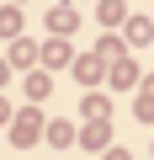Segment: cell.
Masks as SVG:
<instances>
[{"label": "cell", "mask_w": 154, "mask_h": 160, "mask_svg": "<svg viewBox=\"0 0 154 160\" xmlns=\"http://www.w3.org/2000/svg\"><path fill=\"white\" fill-rule=\"evenodd\" d=\"M101 22H122V0H106V6H101Z\"/></svg>", "instance_id": "obj_10"}, {"label": "cell", "mask_w": 154, "mask_h": 160, "mask_svg": "<svg viewBox=\"0 0 154 160\" xmlns=\"http://www.w3.org/2000/svg\"><path fill=\"white\" fill-rule=\"evenodd\" d=\"M32 133H37V112H21V123H16V139H21V144H27V139H32Z\"/></svg>", "instance_id": "obj_8"}, {"label": "cell", "mask_w": 154, "mask_h": 160, "mask_svg": "<svg viewBox=\"0 0 154 160\" xmlns=\"http://www.w3.org/2000/svg\"><path fill=\"white\" fill-rule=\"evenodd\" d=\"M0 80H6V64H0Z\"/></svg>", "instance_id": "obj_13"}, {"label": "cell", "mask_w": 154, "mask_h": 160, "mask_svg": "<svg viewBox=\"0 0 154 160\" xmlns=\"http://www.w3.org/2000/svg\"><path fill=\"white\" fill-rule=\"evenodd\" d=\"M106 160H128V155H122V149H112V155H106Z\"/></svg>", "instance_id": "obj_11"}, {"label": "cell", "mask_w": 154, "mask_h": 160, "mask_svg": "<svg viewBox=\"0 0 154 160\" xmlns=\"http://www.w3.org/2000/svg\"><path fill=\"white\" fill-rule=\"evenodd\" d=\"M6 118H11V112H6V102H0V123H6Z\"/></svg>", "instance_id": "obj_12"}, {"label": "cell", "mask_w": 154, "mask_h": 160, "mask_svg": "<svg viewBox=\"0 0 154 160\" xmlns=\"http://www.w3.org/2000/svg\"><path fill=\"white\" fill-rule=\"evenodd\" d=\"M11 59H16V64H32V59H37V48H32V43H21V38H11Z\"/></svg>", "instance_id": "obj_5"}, {"label": "cell", "mask_w": 154, "mask_h": 160, "mask_svg": "<svg viewBox=\"0 0 154 160\" xmlns=\"http://www.w3.org/2000/svg\"><path fill=\"white\" fill-rule=\"evenodd\" d=\"M48 27H53L58 38H64V32H74V6H53V11H48Z\"/></svg>", "instance_id": "obj_1"}, {"label": "cell", "mask_w": 154, "mask_h": 160, "mask_svg": "<svg viewBox=\"0 0 154 160\" xmlns=\"http://www.w3.org/2000/svg\"><path fill=\"white\" fill-rule=\"evenodd\" d=\"M154 38V22L149 16H128V43H149Z\"/></svg>", "instance_id": "obj_3"}, {"label": "cell", "mask_w": 154, "mask_h": 160, "mask_svg": "<svg viewBox=\"0 0 154 160\" xmlns=\"http://www.w3.org/2000/svg\"><path fill=\"white\" fill-rule=\"evenodd\" d=\"M74 75H80L85 86H96V80H101V53H85L80 64H74Z\"/></svg>", "instance_id": "obj_2"}, {"label": "cell", "mask_w": 154, "mask_h": 160, "mask_svg": "<svg viewBox=\"0 0 154 160\" xmlns=\"http://www.w3.org/2000/svg\"><path fill=\"white\" fill-rule=\"evenodd\" d=\"M64 59H69V43H64V38H53V43L43 48V64H64Z\"/></svg>", "instance_id": "obj_4"}, {"label": "cell", "mask_w": 154, "mask_h": 160, "mask_svg": "<svg viewBox=\"0 0 154 160\" xmlns=\"http://www.w3.org/2000/svg\"><path fill=\"white\" fill-rule=\"evenodd\" d=\"M85 118H96V123H106V96H85Z\"/></svg>", "instance_id": "obj_7"}, {"label": "cell", "mask_w": 154, "mask_h": 160, "mask_svg": "<svg viewBox=\"0 0 154 160\" xmlns=\"http://www.w3.org/2000/svg\"><path fill=\"white\" fill-rule=\"evenodd\" d=\"M0 32L16 38V32H21V11H0Z\"/></svg>", "instance_id": "obj_6"}, {"label": "cell", "mask_w": 154, "mask_h": 160, "mask_svg": "<svg viewBox=\"0 0 154 160\" xmlns=\"http://www.w3.org/2000/svg\"><path fill=\"white\" fill-rule=\"evenodd\" d=\"M112 86H133V64H117L112 69Z\"/></svg>", "instance_id": "obj_9"}]
</instances>
